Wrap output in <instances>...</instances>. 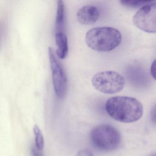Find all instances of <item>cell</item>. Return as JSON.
I'll return each instance as SVG.
<instances>
[{
  "mask_svg": "<svg viewBox=\"0 0 156 156\" xmlns=\"http://www.w3.org/2000/svg\"><path fill=\"white\" fill-rule=\"evenodd\" d=\"M108 114L115 120L123 123L138 120L143 115V106L134 98L115 96L109 98L105 105Z\"/></svg>",
  "mask_w": 156,
  "mask_h": 156,
  "instance_id": "1",
  "label": "cell"
},
{
  "mask_svg": "<svg viewBox=\"0 0 156 156\" xmlns=\"http://www.w3.org/2000/svg\"><path fill=\"white\" fill-rule=\"evenodd\" d=\"M122 34L115 28L110 27H95L90 29L85 36L87 45L97 51L108 52L120 45Z\"/></svg>",
  "mask_w": 156,
  "mask_h": 156,
  "instance_id": "2",
  "label": "cell"
},
{
  "mask_svg": "<svg viewBox=\"0 0 156 156\" xmlns=\"http://www.w3.org/2000/svg\"><path fill=\"white\" fill-rule=\"evenodd\" d=\"M90 140L98 149L111 151L116 149L121 142V137L118 130L112 126L106 124L94 128L90 132Z\"/></svg>",
  "mask_w": 156,
  "mask_h": 156,
  "instance_id": "3",
  "label": "cell"
},
{
  "mask_svg": "<svg viewBox=\"0 0 156 156\" xmlns=\"http://www.w3.org/2000/svg\"><path fill=\"white\" fill-rule=\"evenodd\" d=\"M92 83L95 89L105 94L119 93L126 85L125 77L115 71L99 72L95 74L92 79Z\"/></svg>",
  "mask_w": 156,
  "mask_h": 156,
  "instance_id": "4",
  "label": "cell"
},
{
  "mask_svg": "<svg viewBox=\"0 0 156 156\" xmlns=\"http://www.w3.org/2000/svg\"><path fill=\"white\" fill-rule=\"evenodd\" d=\"M48 54L55 93L58 98L62 99L67 92L68 79L66 73L52 47H49Z\"/></svg>",
  "mask_w": 156,
  "mask_h": 156,
  "instance_id": "5",
  "label": "cell"
},
{
  "mask_svg": "<svg viewBox=\"0 0 156 156\" xmlns=\"http://www.w3.org/2000/svg\"><path fill=\"white\" fill-rule=\"evenodd\" d=\"M135 26L148 33H156V2L144 5L133 18Z\"/></svg>",
  "mask_w": 156,
  "mask_h": 156,
  "instance_id": "6",
  "label": "cell"
},
{
  "mask_svg": "<svg viewBox=\"0 0 156 156\" xmlns=\"http://www.w3.org/2000/svg\"><path fill=\"white\" fill-rule=\"evenodd\" d=\"M100 17L98 8L93 5H86L79 9L76 18L79 23L83 25H91L95 23Z\"/></svg>",
  "mask_w": 156,
  "mask_h": 156,
  "instance_id": "7",
  "label": "cell"
},
{
  "mask_svg": "<svg viewBox=\"0 0 156 156\" xmlns=\"http://www.w3.org/2000/svg\"><path fill=\"white\" fill-rule=\"evenodd\" d=\"M56 55L60 59H65L68 53V41L67 36L64 32L56 33L55 36Z\"/></svg>",
  "mask_w": 156,
  "mask_h": 156,
  "instance_id": "8",
  "label": "cell"
},
{
  "mask_svg": "<svg viewBox=\"0 0 156 156\" xmlns=\"http://www.w3.org/2000/svg\"><path fill=\"white\" fill-rule=\"evenodd\" d=\"M65 6L63 1L59 0L57 1V12L55 19L56 33H65Z\"/></svg>",
  "mask_w": 156,
  "mask_h": 156,
  "instance_id": "9",
  "label": "cell"
},
{
  "mask_svg": "<svg viewBox=\"0 0 156 156\" xmlns=\"http://www.w3.org/2000/svg\"><path fill=\"white\" fill-rule=\"evenodd\" d=\"M34 132L35 136V147L39 150L42 151L44 147V139L41 130L37 125L34 127Z\"/></svg>",
  "mask_w": 156,
  "mask_h": 156,
  "instance_id": "10",
  "label": "cell"
},
{
  "mask_svg": "<svg viewBox=\"0 0 156 156\" xmlns=\"http://www.w3.org/2000/svg\"><path fill=\"white\" fill-rule=\"evenodd\" d=\"M152 1H120V2L121 4L126 7H131V8H139V7H143L146 4H148L151 2Z\"/></svg>",
  "mask_w": 156,
  "mask_h": 156,
  "instance_id": "11",
  "label": "cell"
},
{
  "mask_svg": "<svg viewBox=\"0 0 156 156\" xmlns=\"http://www.w3.org/2000/svg\"><path fill=\"white\" fill-rule=\"evenodd\" d=\"M75 156H94L89 150L84 149L78 151Z\"/></svg>",
  "mask_w": 156,
  "mask_h": 156,
  "instance_id": "12",
  "label": "cell"
},
{
  "mask_svg": "<svg viewBox=\"0 0 156 156\" xmlns=\"http://www.w3.org/2000/svg\"><path fill=\"white\" fill-rule=\"evenodd\" d=\"M151 74L153 79L156 81V59L153 61L151 67Z\"/></svg>",
  "mask_w": 156,
  "mask_h": 156,
  "instance_id": "13",
  "label": "cell"
},
{
  "mask_svg": "<svg viewBox=\"0 0 156 156\" xmlns=\"http://www.w3.org/2000/svg\"><path fill=\"white\" fill-rule=\"evenodd\" d=\"M151 121L156 125V105L151 109Z\"/></svg>",
  "mask_w": 156,
  "mask_h": 156,
  "instance_id": "14",
  "label": "cell"
},
{
  "mask_svg": "<svg viewBox=\"0 0 156 156\" xmlns=\"http://www.w3.org/2000/svg\"><path fill=\"white\" fill-rule=\"evenodd\" d=\"M32 156H44L42 151L39 150L35 147L32 149Z\"/></svg>",
  "mask_w": 156,
  "mask_h": 156,
  "instance_id": "15",
  "label": "cell"
},
{
  "mask_svg": "<svg viewBox=\"0 0 156 156\" xmlns=\"http://www.w3.org/2000/svg\"><path fill=\"white\" fill-rule=\"evenodd\" d=\"M156 156V152L153 153V154H151L150 156Z\"/></svg>",
  "mask_w": 156,
  "mask_h": 156,
  "instance_id": "16",
  "label": "cell"
}]
</instances>
